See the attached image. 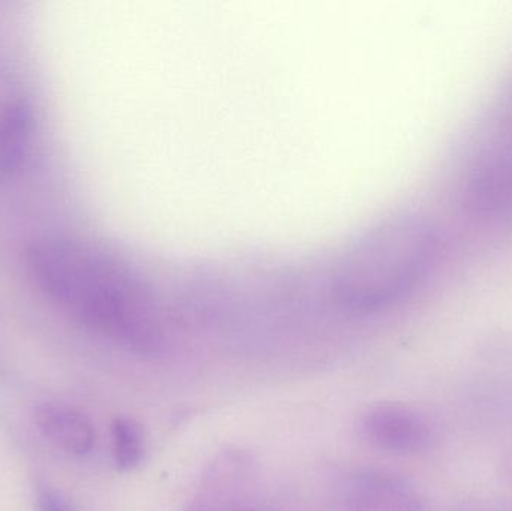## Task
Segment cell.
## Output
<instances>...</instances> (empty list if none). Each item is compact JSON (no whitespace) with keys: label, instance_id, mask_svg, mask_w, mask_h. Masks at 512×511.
Here are the masks:
<instances>
[{"label":"cell","instance_id":"6da1fadb","mask_svg":"<svg viewBox=\"0 0 512 511\" xmlns=\"http://www.w3.org/2000/svg\"><path fill=\"white\" fill-rule=\"evenodd\" d=\"M26 261L39 291L90 332L132 353L161 351L165 330L155 291L125 257L56 236L33 242Z\"/></svg>","mask_w":512,"mask_h":511},{"label":"cell","instance_id":"277c9868","mask_svg":"<svg viewBox=\"0 0 512 511\" xmlns=\"http://www.w3.org/2000/svg\"><path fill=\"white\" fill-rule=\"evenodd\" d=\"M357 431L370 447L388 455H420L435 440V426L429 417L399 402L367 407L358 417Z\"/></svg>","mask_w":512,"mask_h":511},{"label":"cell","instance_id":"52a82bcc","mask_svg":"<svg viewBox=\"0 0 512 511\" xmlns=\"http://www.w3.org/2000/svg\"><path fill=\"white\" fill-rule=\"evenodd\" d=\"M33 419L42 437L66 455L83 458L95 447V426L78 408L44 402L33 411Z\"/></svg>","mask_w":512,"mask_h":511},{"label":"cell","instance_id":"9c48e42d","mask_svg":"<svg viewBox=\"0 0 512 511\" xmlns=\"http://www.w3.org/2000/svg\"><path fill=\"white\" fill-rule=\"evenodd\" d=\"M35 506L36 511H75L62 492L47 485L36 491Z\"/></svg>","mask_w":512,"mask_h":511},{"label":"cell","instance_id":"8992f818","mask_svg":"<svg viewBox=\"0 0 512 511\" xmlns=\"http://www.w3.org/2000/svg\"><path fill=\"white\" fill-rule=\"evenodd\" d=\"M337 498L342 511H427L423 495L412 483L373 468L346 474Z\"/></svg>","mask_w":512,"mask_h":511},{"label":"cell","instance_id":"7a4b0ae2","mask_svg":"<svg viewBox=\"0 0 512 511\" xmlns=\"http://www.w3.org/2000/svg\"><path fill=\"white\" fill-rule=\"evenodd\" d=\"M438 251V231L429 218L397 213L361 234L322 267L324 297L346 314L385 311L420 287Z\"/></svg>","mask_w":512,"mask_h":511},{"label":"cell","instance_id":"30bf717a","mask_svg":"<svg viewBox=\"0 0 512 511\" xmlns=\"http://www.w3.org/2000/svg\"><path fill=\"white\" fill-rule=\"evenodd\" d=\"M188 511H249V506L237 503V501L221 500V498L197 494Z\"/></svg>","mask_w":512,"mask_h":511},{"label":"cell","instance_id":"ba28073f","mask_svg":"<svg viewBox=\"0 0 512 511\" xmlns=\"http://www.w3.org/2000/svg\"><path fill=\"white\" fill-rule=\"evenodd\" d=\"M111 458L119 473H132L137 470L147 453L146 431L138 420L119 416L110 428Z\"/></svg>","mask_w":512,"mask_h":511},{"label":"cell","instance_id":"3957f363","mask_svg":"<svg viewBox=\"0 0 512 511\" xmlns=\"http://www.w3.org/2000/svg\"><path fill=\"white\" fill-rule=\"evenodd\" d=\"M507 132L475 156L463 180V206L480 221L512 219V125Z\"/></svg>","mask_w":512,"mask_h":511},{"label":"cell","instance_id":"5b68a950","mask_svg":"<svg viewBox=\"0 0 512 511\" xmlns=\"http://www.w3.org/2000/svg\"><path fill=\"white\" fill-rule=\"evenodd\" d=\"M35 132L36 111L29 89L15 72L0 68V185L26 167Z\"/></svg>","mask_w":512,"mask_h":511}]
</instances>
